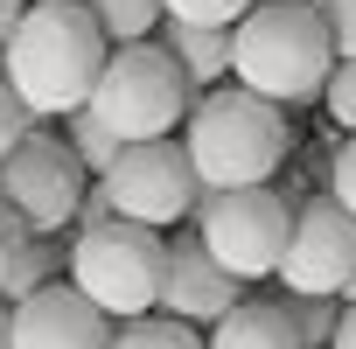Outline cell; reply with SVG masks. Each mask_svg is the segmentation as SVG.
Here are the masks:
<instances>
[{
  "label": "cell",
  "mask_w": 356,
  "mask_h": 349,
  "mask_svg": "<svg viewBox=\"0 0 356 349\" xmlns=\"http://www.w3.org/2000/svg\"><path fill=\"white\" fill-rule=\"evenodd\" d=\"M105 56H112V35L98 29L84 0H29V15L15 22L8 49H0L8 84L22 91L35 119H70L91 98Z\"/></svg>",
  "instance_id": "6da1fadb"
},
{
  "label": "cell",
  "mask_w": 356,
  "mask_h": 349,
  "mask_svg": "<svg viewBox=\"0 0 356 349\" xmlns=\"http://www.w3.org/2000/svg\"><path fill=\"white\" fill-rule=\"evenodd\" d=\"M335 63L328 22L314 15V0H252L231 22V77L273 105H307L321 98Z\"/></svg>",
  "instance_id": "7a4b0ae2"
},
{
  "label": "cell",
  "mask_w": 356,
  "mask_h": 349,
  "mask_svg": "<svg viewBox=\"0 0 356 349\" xmlns=\"http://www.w3.org/2000/svg\"><path fill=\"white\" fill-rule=\"evenodd\" d=\"M182 147H189V168L203 189H245V182L280 174L293 133L273 98H259L245 84H210V98H196L182 119Z\"/></svg>",
  "instance_id": "3957f363"
},
{
  "label": "cell",
  "mask_w": 356,
  "mask_h": 349,
  "mask_svg": "<svg viewBox=\"0 0 356 349\" xmlns=\"http://www.w3.org/2000/svg\"><path fill=\"white\" fill-rule=\"evenodd\" d=\"M84 105L119 140H161V133H175L189 119L196 84H189V70L175 63L154 35H140V42H112V56H105V70H98Z\"/></svg>",
  "instance_id": "277c9868"
},
{
  "label": "cell",
  "mask_w": 356,
  "mask_h": 349,
  "mask_svg": "<svg viewBox=\"0 0 356 349\" xmlns=\"http://www.w3.org/2000/svg\"><path fill=\"white\" fill-rule=\"evenodd\" d=\"M63 273L84 300H98L112 321L147 314L161 300V273H168V238L154 224L133 217H105L91 231H77V245L63 252Z\"/></svg>",
  "instance_id": "5b68a950"
},
{
  "label": "cell",
  "mask_w": 356,
  "mask_h": 349,
  "mask_svg": "<svg viewBox=\"0 0 356 349\" xmlns=\"http://www.w3.org/2000/svg\"><path fill=\"white\" fill-rule=\"evenodd\" d=\"M196 238L210 245V259L231 279H266L286 252L293 231V196H280L273 182H245V189H203L196 196Z\"/></svg>",
  "instance_id": "8992f818"
},
{
  "label": "cell",
  "mask_w": 356,
  "mask_h": 349,
  "mask_svg": "<svg viewBox=\"0 0 356 349\" xmlns=\"http://www.w3.org/2000/svg\"><path fill=\"white\" fill-rule=\"evenodd\" d=\"M84 189H91V174L70 154V140L49 133V119H35L8 154H0V203H8L35 238H56L63 224H77Z\"/></svg>",
  "instance_id": "52a82bcc"
},
{
  "label": "cell",
  "mask_w": 356,
  "mask_h": 349,
  "mask_svg": "<svg viewBox=\"0 0 356 349\" xmlns=\"http://www.w3.org/2000/svg\"><path fill=\"white\" fill-rule=\"evenodd\" d=\"M91 182L112 196V217H133V224H154V231L182 224L196 210V196H203L196 168H189V147L168 140V133L161 140H126L119 161L105 174H91Z\"/></svg>",
  "instance_id": "ba28073f"
},
{
  "label": "cell",
  "mask_w": 356,
  "mask_h": 349,
  "mask_svg": "<svg viewBox=\"0 0 356 349\" xmlns=\"http://www.w3.org/2000/svg\"><path fill=\"white\" fill-rule=\"evenodd\" d=\"M273 273L286 293H342L356 273V217L335 196H307L293 210V231H286V252Z\"/></svg>",
  "instance_id": "9c48e42d"
},
{
  "label": "cell",
  "mask_w": 356,
  "mask_h": 349,
  "mask_svg": "<svg viewBox=\"0 0 356 349\" xmlns=\"http://www.w3.org/2000/svg\"><path fill=\"white\" fill-rule=\"evenodd\" d=\"M8 328H15V349H105L112 342V314L84 300L70 279H49L8 300Z\"/></svg>",
  "instance_id": "30bf717a"
},
{
  "label": "cell",
  "mask_w": 356,
  "mask_h": 349,
  "mask_svg": "<svg viewBox=\"0 0 356 349\" xmlns=\"http://www.w3.org/2000/svg\"><path fill=\"white\" fill-rule=\"evenodd\" d=\"M238 293H245V279H231V273L210 259V245H203L196 231L168 238V273H161V300H154L161 314H182V321L210 328Z\"/></svg>",
  "instance_id": "8fae6325"
},
{
  "label": "cell",
  "mask_w": 356,
  "mask_h": 349,
  "mask_svg": "<svg viewBox=\"0 0 356 349\" xmlns=\"http://www.w3.org/2000/svg\"><path fill=\"white\" fill-rule=\"evenodd\" d=\"M210 349H300V328H293V307L286 300H231L217 321H210V335H203Z\"/></svg>",
  "instance_id": "7c38bea8"
},
{
  "label": "cell",
  "mask_w": 356,
  "mask_h": 349,
  "mask_svg": "<svg viewBox=\"0 0 356 349\" xmlns=\"http://www.w3.org/2000/svg\"><path fill=\"white\" fill-rule=\"evenodd\" d=\"M161 49L189 70V84H224L231 77V29H210V22H161Z\"/></svg>",
  "instance_id": "4fadbf2b"
},
{
  "label": "cell",
  "mask_w": 356,
  "mask_h": 349,
  "mask_svg": "<svg viewBox=\"0 0 356 349\" xmlns=\"http://www.w3.org/2000/svg\"><path fill=\"white\" fill-rule=\"evenodd\" d=\"M105 349H210L203 342V328L196 321H182V314H126L119 328H112V342Z\"/></svg>",
  "instance_id": "5bb4252c"
},
{
  "label": "cell",
  "mask_w": 356,
  "mask_h": 349,
  "mask_svg": "<svg viewBox=\"0 0 356 349\" xmlns=\"http://www.w3.org/2000/svg\"><path fill=\"white\" fill-rule=\"evenodd\" d=\"M56 273H63V252H56L49 238H35V231H29V245L15 252V266L0 273V300H22V293H35V286H49Z\"/></svg>",
  "instance_id": "9a60e30c"
},
{
  "label": "cell",
  "mask_w": 356,
  "mask_h": 349,
  "mask_svg": "<svg viewBox=\"0 0 356 349\" xmlns=\"http://www.w3.org/2000/svg\"><path fill=\"white\" fill-rule=\"evenodd\" d=\"M63 140H70V154L84 161V174H105V168L119 161V147H126V140H119L91 105H77V112H70V133H63Z\"/></svg>",
  "instance_id": "2e32d148"
},
{
  "label": "cell",
  "mask_w": 356,
  "mask_h": 349,
  "mask_svg": "<svg viewBox=\"0 0 356 349\" xmlns=\"http://www.w3.org/2000/svg\"><path fill=\"white\" fill-rule=\"evenodd\" d=\"M84 8L98 15V29L112 42H140V35L161 29V0H84Z\"/></svg>",
  "instance_id": "e0dca14e"
},
{
  "label": "cell",
  "mask_w": 356,
  "mask_h": 349,
  "mask_svg": "<svg viewBox=\"0 0 356 349\" xmlns=\"http://www.w3.org/2000/svg\"><path fill=\"white\" fill-rule=\"evenodd\" d=\"M286 307H293L300 349H328V342H335V321H342V293H286Z\"/></svg>",
  "instance_id": "ac0fdd59"
},
{
  "label": "cell",
  "mask_w": 356,
  "mask_h": 349,
  "mask_svg": "<svg viewBox=\"0 0 356 349\" xmlns=\"http://www.w3.org/2000/svg\"><path fill=\"white\" fill-rule=\"evenodd\" d=\"M321 98H328V119H335L342 133H356V56H335V63H328Z\"/></svg>",
  "instance_id": "d6986e66"
},
{
  "label": "cell",
  "mask_w": 356,
  "mask_h": 349,
  "mask_svg": "<svg viewBox=\"0 0 356 349\" xmlns=\"http://www.w3.org/2000/svg\"><path fill=\"white\" fill-rule=\"evenodd\" d=\"M245 8H252V0H161V15H175V22H210V29H231Z\"/></svg>",
  "instance_id": "ffe728a7"
},
{
  "label": "cell",
  "mask_w": 356,
  "mask_h": 349,
  "mask_svg": "<svg viewBox=\"0 0 356 349\" xmlns=\"http://www.w3.org/2000/svg\"><path fill=\"white\" fill-rule=\"evenodd\" d=\"M29 126H35V112L22 105V91L8 84V63H0V154H8V147H15Z\"/></svg>",
  "instance_id": "44dd1931"
},
{
  "label": "cell",
  "mask_w": 356,
  "mask_h": 349,
  "mask_svg": "<svg viewBox=\"0 0 356 349\" xmlns=\"http://www.w3.org/2000/svg\"><path fill=\"white\" fill-rule=\"evenodd\" d=\"M314 15L328 22L335 56H356V0H314Z\"/></svg>",
  "instance_id": "7402d4cb"
},
{
  "label": "cell",
  "mask_w": 356,
  "mask_h": 349,
  "mask_svg": "<svg viewBox=\"0 0 356 349\" xmlns=\"http://www.w3.org/2000/svg\"><path fill=\"white\" fill-rule=\"evenodd\" d=\"M328 196L356 217V133L342 140V154H335V168H328Z\"/></svg>",
  "instance_id": "603a6c76"
},
{
  "label": "cell",
  "mask_w": 356,
  "mask_h": 349,
  "mask_svg": "<svg viewBox=\"0 0 356 349\" xmlns=\"http://www.w3.org/2000/svg\"><path fill=\"white\" fill-rule=\"evenodd\" d=\"M22 245H29V224H22L8 203H0V273L15 266V252H22Z\"/></svg>",
  "instance_id": "cb8c5ba5"
},
{
  "label": "cell",
  "mask_w": 356,
  "mask_h": 349,
  "mask_svg": "<svg viewBox=\"0 0 356 349\" xmlns=\"http://www.w3.org/2000/svg\"><path fill=\"white\" fill-rule=\"evenodd\" d=\"M328 349H356V300H342V321H335V342Z\"/></svg>",
  "instance_id": "d4e9b609"
},
{
  "label": "cell",
  "mask_w": 356,
  "mask_h": 349,
  "mask_svg": "<svg viewBox=\"0 0 356 349\" xmlns=\"http://www.w3.org/2000/svg\"><path fill=\"white\" fill-rule=\"evenodd\" d=\"M22 15H29V0H0V49H8V35H15Z\"/></svg>",
  "instance_id": "484cf974"
},
{
  "label": "cell",
  "mask_w": 356,
  "mask_h": 349,
  "mask_svg": "<svg viewBox=\"0 0 356 349\" xmlns=\"http://www.w3.org/2000/svg\"><path fill=\"white\" fill-rule=\"evenodd\" d=\"M0 349H15V328H8V300H0Z\"/></svg>",
  "instance_id": "4316f807"
},
{
  "label": "cell",
  "mask_w": 356,
  "mask_h": 349,
  "mask_svg": "<svg viewBox=\"0 0 356 349\" xmlns=\"http://www.w3.org/2000/svg\"><path fill=\"white\" fill-rule=\"evenodd\" d=\"M342 300H356V273H349V286H342Z\"/></svg>",
  "instance_id": "83f0119b"
}]
</instances>
